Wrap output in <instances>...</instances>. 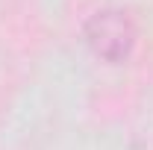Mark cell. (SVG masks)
I'll list each match as a JSON object with an SVG mask.
<instances>
[{
  "label": "cell",
  "instance_id": "1",
  "mask_svg": "<svg viewBox=\"0 0 153 150\" xmlns=\"http://www.w3.org/2000/svg\"><path fill=\"white\" fill-rule=\"evenodd\" d=\"M85 44L106 62H124L135 47V24L124 9H103L85 24Z\"/></svg>",
  "mask_w": 153,
  "mask_h": 150
}]
</instances>
